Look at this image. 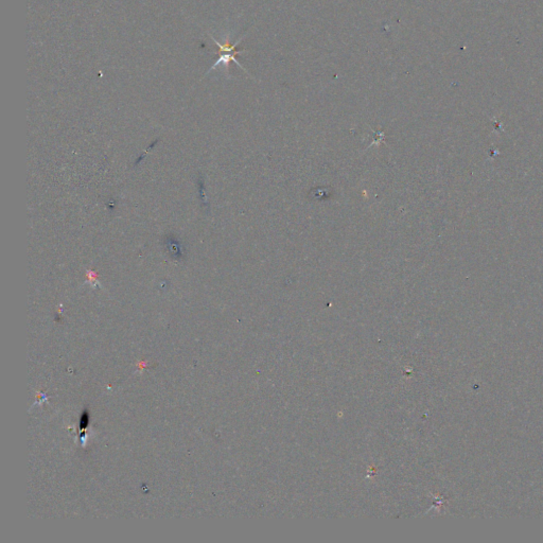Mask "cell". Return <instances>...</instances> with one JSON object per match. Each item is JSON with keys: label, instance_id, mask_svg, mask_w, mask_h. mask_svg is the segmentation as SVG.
Here are the masks:
<instances>
[{"label": "cell", "instance_id": "1", "mask_svg": "<svg viewBox=\"0 0 543 543\" xmlns=\"http://www.w3.org/2000/svg\"><path fill=\"white\" fill-rule=\"evenodd\" d=\"M240 53H241V51H239V50L229 51V52H227V51H220V58H218V60L213 65L212 68H210V69L208 70V72L217 69V66H220V65H222V66L225 67L226 71H228V67H229L230 62H234V63H236V64L238 65V66H239L241 69H243L245 72H247V71L245 70V68H243L242 65L238 62V60H236V56H237L238 54H240Z\"/></svg>", "mask_w": 543, "mask_h": 543}]
</instances>
